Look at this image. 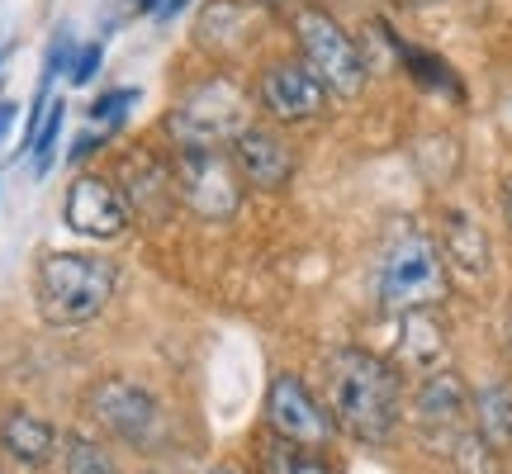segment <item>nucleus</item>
<instances>
[{
    "label": "nucleus",
    "mask_w": 512,
    "mask_h": 474,
    "mask_svg": "<svg viewBox=\"0 0 512 474\" xmlns=\"http://www.w3.org/2000/svg\"><path fill=\"white\" fill-rule=\"evenodd\" d=\"M62 470L67 474H119L114 470V456L100 446V441L91 437H67V446H62Z\"/></svg>",
    "instance_id": "nucleus-20"
},
{
    "label": "nucleus",
    "mask_w": 512,
    "mask_h": 474,
    "mask_svg": "<svg viewBox=\"0 0 512 474\" xmlns=\"http://www.w3.org/2000/svg\"><path fill=\"white\" fill-rule=\"evenodd\" d=\"M266 422L280 441H290L299 451H323L337 432V422L323 403L313 399V389L299 375H275L266 394Z\"/></svg>",
    "instance_id": "nucleus-8"
},
{
    "label": "nucleus",
    "mask_w": 512,
    "mask_h": 474,
    "mask_svg": "<svg viewBox=\"0 0 512 474\" xmlns=\"http://www.w3.org/2000/svg\"><path fill=\"white\" fill-rule=\"evenodd\" d=\"M133 5H138V10H152V15L162 10V0H133Z\"/></svg>",
    "instance_id": "nucleus-30"
},
{
    "label": "nucleus",
    "mask_w": 512,
    "mask_h": 474,
    "mask_svg": "<svg viewBox=\"0 0 512 474\" xmlns=\"http://www.w3.org/2000/svg\"><path fill=\"white\" fill-rule=\"evenodd\" d=\"M328 413L361 446H384L399 427L403 384L399 370L361 347H342L328 356Z\"/></svg>",
    "instance_id": "nucleus-1"
},
{
    "label": "nucleus",
    "mask_w": 512,
    "mask_h": 474,
    "mask_svg": "<svg viewBox=\"0 0 512 474\" xmlns=\"http://www.w3.org/2000/svg\"><path fill=\"white\" fill-rule=\"evenodd\" d=\"M128 176H133V181L124 185L128 209L143 214V219H166L171 204H176V171L157 166L152 157H133V162H128Z\"/></svg>",
    "instance_id": "nucleus-15"
},
{
    "label": "nucleus",
    "mask_w": 512,
    "mask_h": 474,
    "mask_svg": "<svg viewBox=\"0 0 512 474\" xmlns=\"http://www.w3.org/2000/svg\"><path fill=\"white\" fill-rule=\"evenodd\" d=\"M138 100V91L133 86H119V91H105L100 100L91 105V119L95 124H105V133H110L114 124H124V114H128V105Z\"/></svg>",
    "instance_id": "nucleus-22"
},
{
    "label": "nucleus",
    "mask_w": 512,
    "mask_h": 474,
    "mask_svg": "<svg viewBox=\"0 0 512 474\" xmlns=\"http://www.w3.org/2000/svg\"><path fill=\"white\" fill-rule=\"evenodd\" d=\"M256 95H261V110L280 119V124H304V119H318L328 110V86L294 57L271 62L256 81Z\"/></svg>",
    "instance_id": "nucleus-10"
},
{
    "label": "nucleus",
    "mask_w": 512,
    "mask_h": 474,
    "mask_svg": "<svg viewBox=\"0 0 512 474\" xmlns=\"http://www.w3.org/2000/svg\"><path fill=\"white\" fill-rule=\"evenodd\" d=\"M399 356L422 375H437L446 365V328L437 323L432 309H413L403 313V332H399Z\"/></svg>",
    "instance_id": "nucleus-17"
},
{
    "label": "nucleus",
    "mask_w": 512,
    "mask_h": 474,
    "mask_svg": "<svg viewBox=\"0 0 512 474\" xmlns=\"http://www.w3.org/2000/svg\"><path fill=\"white\" fill-rule=\"evenodd\" d=\"M200 43L209 53L219 57H233L247 43V10H242L238 0H214V5H204L200 10Z\"/></svg>",
    "instance_id": "nucleus-18"
},
{
    "label": "nucleus",
    "mask_w": 512,
    "mask_h": 474,
    "mask_svg": "<svg viewBox=\"0 0 512 474\" xmlns=\"http://www.w3.org/2000/svg\"><path fill=\"white\" fill-rule=\"evenodd\" d=\"M418 427L427 437L446 446V451H456L460 441L470 437L475 427H470V399H465V384L451 375V370H437V375H427L418 389Z\"/></svg>",
    "instance_id": "nucleus-11"
},
{
    "label": "nucleus",
    "mask_w": 512,
    "mask_h": 474,
    "mask_svg": "<svg viewBox=\"0 0 512 474\" xmlns=\"http://www.w3.org/2000/svg\"><path fill=\"white\" fill-rule=\"evenodd\" d=\"M380 29H384V38L394 43V53L403 57V67L418 76L422 86H432V91H451V95H465V91H460V81H456V72H451V67L441 62V57L422 53V48H413V43H399V38L389 34V24H380Z\"/></svg>",
    "instance_id": "nucleus-19"
},
{
    "label": "nucleus",
    "mask_w": 512,
    "mask_h": 474,
    "mask_svg": "<svg viewBox=\"0 0 512 474\" xmlns=\"http://www.w3.org/2000/svg\"><path fill=\"white\" fill-rule=\"evenodd\" d=\"M0 62H5V43H0Z\"/></svg>",
    "instance_id": "nucleus-32"
},
{
    "label": "nucleus",
    "mask_w": 512,
    "mask_h": 474,
    "mask_svg": "<svg viewBox=\"0 0 512 474\" xmlns=\"http://www.w3.org/2000/svg\"><path fill=\"white\" fill-rule=\"evenodd\" d=\"M181 5H190V0H162V10H157V19H176V15H181Z\"/></svg>",
    "instance_id": "nucleus-27"
},
{
    "label": "nucleus",
    "mask_w": 512,
    "mask_h": 474,
    "mask_svg": "<svg viewBox=\"0 0 512 474\" xmlns=\"http://www.w3.org/2000/svg\"><path fill=\"white\" fill-rule=\"evenodd\" d=\"M62 219L67 228L81 237H91V242H114V237L128 228L133 219V209H128L124 190L110 181V176H76L72 190H67V200H62Z\"/></svg>",
    "instance_id": "nucleus-9"
},
{
    "label": "nucleus",
    "mask_w": 512,
    "mask_h": 474,
    "mask_svg": "<svg viewBox=\"0 0 512 474\" xmlns=\"http://www.w3.org/2000/svg\"><path fill=\"white\" fill-rule=\"evenodd\" d=\"M294 38H299V53H304V67H309L328 95H361L366 91V57L356 48V38L328 15V10H299L294 15Z\"/></svg>",
    "instance_id": "nucleus-5"
},
{
    "label": "nucleus",
    "mask_w": 512,
    "mask_h": 474,
    "mask_svg": "<svg viewBox=\"0 0 512 474\" xmlns=\"http://www.w3.org/2000/svg\"><path fill=\"white\" fill-rule=\"evenodd\" d=\"M114 285H119L114 261L95 252H48L34 271L38 313L57 328H76V323H91L95 313H105Z\"/></svg>",
    "instance_id": "nucleus-2"
},
{
    "label": "nucleus",
    "mask_w": 512,
    "mask_h": 474,
    "mask_svg": "<svg viewBox=\"0 0 512 474\" xmlns=\"http://www.w3.org/2000/svg\"><path fill=\"white\" fill-rule=\"evenodd\" d=\"M451 290L446 280V261H441V247L427 233L408 228L399 233L389 247H384L380 261V304L384 309H437L441 299Z\"/></svg>",
    "instance_id": "nucleus-3"
},
{
    "label": "nucleus",
    "mask_w": 512,
    "mask_h": 474,
    "mask_svg": "<svg viewBox=\"0 0 512 474\" xmlns=\"http://www.w3.org/2000/svg\"><path fill=\"white\" fill-rule=\"evenodd\" d=\"M0 451L24 470H43L57 451V427L38 418L34 408H5L0 413Z\"/></svg>",
    "instance_id": "nucleus-14"
},
{
    "label": "nucleus",
    "mask_w": 512,
    "mask_h": 474,
    "mask_svg": "<svg viewBox=\"0 0 512 474\" xmlns=\"http://www.w3.org/2000/svg\"><path fill=\"white\" fill-rule=\"evenodd\" d=\"M100 62H105V43H86L81 53H76L72 62V86H86V81H95V72H100Z\"/></svg>",
    "instance_id": "nucleus-23"
},
{
    "label": "nucleus",
    "mask_w": 512,
    "mask_h": 474,
    "mask_svg": "<svg viewBox=\"0 0 512 474\" xmlns=\"http://www.w3.org/2000/svg\"><path fill=\"white\" fill-rule=\"evenodd\" d=\"M0 474H5V470H0Z\"/></svg>",
    "instance_id": "nucleus-33"
},
{
    "label": "nucleus",
    "mask_w": 512,
    "mask_h": 474,
    "mask_svg": "<svg viewBox=\"0 0 512 474\" xmlns=\"http://www.w3.org/2000/svg\"><path fill=\"white\" fill-rule=\"evenodd\" d=\"M441 261L460 275V280H489L494 271V247H489V233L484 223L470 214V209H446L441 214Z\"/></svg>",
    "instance_id": "nucleus-13"
},
{
    "label": "nucleus",
    "mask_w": 512,
    "mask_h": 474,
    "mask_svg": "<svg viewBox=\"0 0 512 474\" xmlns=\"http://www.w3.org/2000/svg\"><path fill=\"white\" fill-rule=\"evenodd\" d=\"M290 474H332V465L318 456V451H299L294 465H290Z\"/></svg>",
    "instance_id": "nucleus-24"
},
{
    "label": "nucleus",
    "mask_w": 512,
    "mask_h": 474,
    "mask_svg": "<svg viewBox=\"0 0 512 474\" xmlns=\"http://www.w3.org/2000/svg\"><path fill=\"white\" fill-rule=\"evenodd\" d=\"M503 342H508V356H512V304H508V323H503Z\"/></svg>",
    "instance_id": "nucleus-29"
},
{
    "label": "nucleus",
    "mask_w": 512,
    "mask_h": 474,
    "mask_svg": "<svg viewBox=\"0 0 512 474\" xmlns=\"http://www.w3.org/2000/svg\"><path fill=\"white\" fill-rule=\"evenodd\" d=\"M503 214H508V228H512V176L503 181Z\"/></svg>",
    "instance_id": "nucleus-28"
},
{
    "label": "nucleus",
    "mask_w": 512,
    "mask_h": 474,
    "mask_svg": "<svg viewBox=\"0 0 512 474\" xmlns=\"http://www.w3.org/2000/svg\"><path fill=\"white\" fill-rule=\"evenodd\" d=\"M209 474H242V470H233V465H219V470H209Z\"/></svg>",
    "instance_id": "nucleus-31"
},
{
    "label": "nucleus",
    "mask_w": 512,
    "mask_h": 474,
    "mask_svg": "<svg viewBox=\"0 0 512 474\" xmlns=\"http://www.w3.org/2000/svg\"><path fill=\"white\" fill-rule=\"evenodd\" d=\"M15 114H19L15 100H0V143H5V133H10V124H15Z\"/></svg>",
    "instance_id": "nucleus-26"
},
{
    "label": "nucleus",
    "mask_w": 512,
    "mask_h": 474,
    "mask_svg": "<svg viewBox=\"0 0 512 474\" xmlns=\"http://www.w3.org/2000/svg\"><path fill=\"white\" fill-rule=\"evenodd\" d=\"M62 124H67V100H53V110H48V119H43V128H38V138H34V152H29V157H34V176H43V171L53 166Z\"/></svg>",
    "instance_id": "nucleus-21"
},
{
    "label": "nucleus",
    "mask_w": 512,
    "mask_h": 474,
    "mask_svg": "<svg viewBox=\"0 0 512 474\" xmlns=\"http://www.w3.org/2000/svg\"><path fill=\"white\" fill-rule=\"evenodd\" d=\"M176 200L195 219H233L242 209V181L233 157H223L219 147H181Z\"/></svg>",
    "instance_id": "nucleus-6"
},
{
    "label": "nucleus",
    "mask_w": 512,
    "mask_h": 474,
    "mask_svg": "<svg viewBox=\"0 0 512 474\" xmlns=\"http://www.w3.org/2000/svg\"><path fill=\"white\" fill-rule=\"evenodd\" d=\"M470 418H475L479 441H484L494 456L512 451V384L508 380L479 384V394L470 399Z\"/></svg>",
    "instance_id": "nucleus-16"
},
{
    "label": "nucleus",
    "mask_w": 512,
    "mask_h": 474,
    "mask_svg": "<svg viewBox=\"0 0 512 474\" xmlns=\"http://www.w3.org/2000/svg\"><path fill=\"white\" fill-rule=\"evenodd\" d=\"M233 166H238L242 181L261 185V190H280V185H290V176H294V147L285 143L280 128L247 124L238 138H233Z\"/></svg>",
    "instance_id": "nucleus-12"
},
{
    "label": "nucleus",
    "mask_w": 512,
    "mask_h": 474,
    "mask_svg": "<svg viewBox=\"0 0 512 474\" xmlns=\"http://www.w3.org/2000/svg\"><path fill=\"white\" fill-rule=\"evenodd\" d=\"M181 147H219L233 143L247 128V95L228 76H204L176 100V110L166 119Z\"/></svg>",
    "instance_id": "nucleus-4"
},
{
    "label": "nucleus",
    "mask_w": 512,
    "mask_h": 474,
    "mask_svg": "<svg viewBox=\"0 0 512 474\" xmlns=\"http://www.w3.org/2000/svg\"><path fill=\"white\" fill-rule=\"evenodd\" d=\"M95 147H100V138H95V133H81V138H76V147H72V162H81V157H91Z\"/></svg>",
    "instance_id": "nucleus-25"
},
{
    "label": "nucleus",
    "mask_w": 512,
    "mask_h": 474,
    "mask_svg": "<svg viewBox=\"0 0 512 474\" xmlns=\"http://www.w3.org/2000/svg\"><path fill=\"white\" fill-rule=\"evenodd\" d=\"M91 418L110 437L133 446V451H157V441H162V408H157V399L147 394L143 384L124 380V375H110V380H100L91 389Z\"/></svg>",
    "instance_id": "nucleus-7"
}]
</instances>
